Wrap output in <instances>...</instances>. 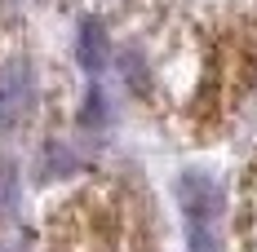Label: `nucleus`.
<instances>
[{"instance_id": "nucleus-1", "label": "nucleus", "mask_w": 257, "mask_h": 252, "mask_svg": "<svg viewBox=\"0 0 257 252\" xmlns=\"http://www.w3.org/2000/svg\"><path fill=\"white\" fill-rule=\"evenodd\" d=\"M178 199H182V212H186V226H191V252H213L217 248L213 221L222 212V186L208 173H186L178 181Z\"/></svg>"}, {"instance_id": "nucleus-2", "label": "nucleus", "mask_w": 257, "mask_h": 252, "mask_svg": "<svg viewBox=\"0 0 257 252\" xmlns=\"http://www.w3.org/2000/svg\"><path fill=\"white\" fill-rule=\"evenodd\" d=\"M36 106V71L27 58L0 62V128L23 124Z\"/></svg>"}, {"instance_id": "nucleus-3", "label": "nucleus", "mask_w": 257, "mask_h": 252, "mask_svg": "<svg viewBox=\"0 0 257 252\" xmlns=\"http://www.w3.org/2000/svg\"><path fill=\"white\" fill-rule=\"evenodd\" d=\"M76 53H80V67L84 71H102L106 58H111V40H106V27L98 18H84L76 31Z\"/></svg>"}, {"instance_id": "nucleus-4", "label": "nucleus", "mask_w": 257, "mask_h": 252, "mask_svg": "<svg viewBox=\"0 0 257 252\" xmlns=\"http://www.w3.org/2000/svg\"><path fill=\"white\" fill-rule=\"evenodd\" d=\"M14 199H18V168L9 159H0V217L14 208Z\"/></svg>"}, {"instance_id": "nucleus-5", "label": "nucleus", "mask_w": 257, "mask_h": 252, "mask_svg": "<svg viewBox=\"0 0 257 252\" xmlns=\"http://www.w3.org/2000/svg\"><path fill=\"white\" fill-rule=\"evenodd\" d=\"M106 120V102L98 89H89V102H84V124H102Z\"/></svg>"}, {"instance_id": "nucleus-6", "label": "nucleus", "mask_w": 257, "mask_h": 252, "mask_svg": "<svg viewBox=\"0 0 257 252\" xmlns=\"http://www.w3.org/2000/svg\"><path fill=\"white\" fill-rule=\"evenodd\" d=\"M0 252H27V243H23V239H14V243H0Z\"/></svg>"}]
</instances>
